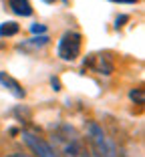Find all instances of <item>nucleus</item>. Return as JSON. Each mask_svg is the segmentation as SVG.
<instances>
[{
    "label": "nucleus",
    "instance_id": "1",
    "mask_svg": "<svg viewBox=\"0 0 145 157\" xmlns=\"http://www.w3.org/2000/svg\"><path fill=\"white\" fill-rule=\"evenodd\" d=\"M52 137H55L52 139V149L61 157H89L83 139L77 135V131L73 127L63 125Z\"/></svg>",
    "mask_w": 145,
    "mask_h": 157
},
{
    "label": "nucleus",
    "instance_id": "2",
    "mask_svg": "<svg viewBox=\"0 0 145 157\" xmlns=\"http://www.w3.org/2000/svg\"><path fill=\"white\" fill-rule=\"evenodd\" d=\"M87 137H89L93 157H121L119 147L111 141V137H107L101 125L97 123L87 125Z\"/></svg>",
    "mask_w": 145,
    "mask_h": 157
},
{
    "label": "nucleus",
    "instance_id": "3",
    "mask_svg": "<svg viewBox=\"0 0 145 157\" xmlns=\"http://www.w3.org/2000/svg\"><path fill=\"white\" fill-rule=\"evenodd\" d=\"M81 48H83V36L77 30H65L59 38V44H56V55L61 56L63 60H73L79 59Z\"/></svg>",
    "mask_w": 145,
    "mask_h": 157
},
{
    "label": "nucleus",
    "instance_id": "4",
    "mask_svg": "<svg viewBox=\"0 0 145 157\" xmlns=\"http://www.w3.org/2000/svg\"><path fill=\"white\" fill-rule=\"evenodd\" d=\"M22 139L36 157H61L55 149H52V145L48 143V141H44L42 137H38V135L32 133V131H22Z\"/></svg>",
    "mask_w": 145,
    "mask_h": 157
},
{
    "label": "nucleus",
    "instance_id": "5",
    "mask_svg": "<svg viewBox=\"0 0 145 157\" xmlns=\"http://www.w3.org/2000/svg\"><path fill=\"white\" fill-rule=\"evenodd\" d=\"M85 69H91L99 75L109 77L113 73V60L107 52H95V55H89L85 59Z\"/></svg>",
    "mask_w": 145,
    "mask_h": 157
},
{
    "label": "nucleus",
    "instance_id": "6",
    "mask_svg": "<svg viewBox=\"0 0 145 157\" xmlns=\"http://www.w3.org/2000/svg\"><path fill=\"white\" fill-rule=\"evenodd\" d=\"M48 40L51 38L47 36V34H40V36H32V38H28V40H22L16 48L22 52H28V55H32V52L40 51V48H44V46L48 44Z\"/></svg>",
    "mask_w": 145,
    "mask_h": 157
},
{
    "label": "nucleus",
    "instance_id": "7",
    "mask_svg": "<svg viewBox=\"0 0 145 157\" xmlns=\"http://www.w3.org/2000/svg\"><path fill=\"white\" fill-rule=\"evenodd\" d=\"M0 85H2L4 89H8L16 99H24V95H26V91L22 89V85H20L14 77H10L8 73H4V71H0Z\"/></svg>",
    "mask_w": 145,
    "mask_h": 157
},
{
    "label": "nucleus",
    "instance_id": "8",
    "mask_svg": "<svg viewBox=\"0 0 145 157\" xmlns=\"http://www.w3.org/2000/svg\"><path fill=\"white\" fill-rule=\"evenodd\" d=\"M8 6L14 14L18 16H30L32 14V4L30 0H8Z\"/></svg>",
    "mask_w": 145,
    "mask_h": 157
},
{
    "label": "nucleus",
    "instance_id": "9",
    "mask_svg": "<svg viewBox=\"0 0 145 157\" xmlns=\"http://www.w3.org/2000/svg\"><path fill=\"white\" fill-rule=\"evenodd\" d=\"M20 33V24L14 22V20H6V22L0 24V36L8 38V36H16Z\"/></svg>",
    "mask_w": 145,
    "mask_h": 157
},
{
    "label": "nucleus",
    "instance_id": "10",
    "mask_svg": "<svg viewBox=\"0 0 145 157\" xmlns=\"http://www.w3.org/2000/svg\"><path fill=\"white\" fill-rule=\"evenodd\" d=\"M129 99L131 101H135L137 105H143L145 99H143V89H133L131 93H129Z\"/></svg>",
    "mask_w": 145,
    "mask_h": 157
},
{
    "label": "nucleus",
    "instance_id": "11",
    "mask_svg": "<svg viewBox=\"0 0 145 157\" xmlns=\"http://www.w3.org/2000/svg\"><path fill=\"white\" fill-rule=\"evenodd\" d=\"M30 33L32 34H47V26L44 24H40V22H34V24H30Z\"/></svg>",
    "mask_w": 145,
    "mask_h": 157
},
{
    "label": "nucleus",
    "instance_id": "12",
    "mask_svg": "<svg viewBox=\"0 0 145 157\" xmlns=\"http://www.w3.org/2000/svg\"><path fill=\"white\" fill-rule=\"evenodd\" d=\"M127 20H129V16H127V14H121V16H117V18H115V28H117V30H119V28H123Z\"/></svg>",
    "mask_w": 145,
    "mask_h": 157
},
{
    "label": "nucleus",
    "instance_id": "13",
    "mask_svg": "<svg viewBox=\"0 0 145 157\" xmlns=\"http://www.w3.org/2000/svg\"><path fill=\"white\" fill-rule=\"evenodd\" d=\"M109 2H115V4H137L139 0H109Z\"/></svg>",
    "mask_w": 145,
    "mask_h": 157
},
{
    "label": "nucleus",
    "instance_id": "14",
    "mask_svg": "<svg viewBox=\"0 0 145 157\" xmlns=\"http://www.w3.org/2000/svg\"><path fill=\"white\" fill-rule=\"evenodd\" d=\"M51 85H52V89H55V91H61V81H59L56 77L51 78Z\"/></svg>",
    "mask_w": 145,
    "mask_h": 157
},
{
    "label": "nucleus",
    "instance_id": "15",
    "mask_svg": "<svg viewBox=\"0 0 145 157\" xmlns=\"http://www.w3.org/2000/svg\"><path fill=\"white\" fill-rule=\"evenodd\" d=\"M42 2H44V4H55V2H59V0H42ZM61 2H65V4H67L69 0H61Z\"/></svg>",
    "mask_w": 145,
    "mask_h": 157
},
{
    "label": "nucleus",
    "instance_id": "16",
    "mask_svg": "<svg viewBox=\"0 0 145 157\" xmlns=\"http://www.w3.org/2000/svg\"><path fill=\"white\" fill-rule=\"evenodd\" d=\"M6 157H30V155H26V153H12V155H6Z\"/></svg>",
    "mask_w": 145,
    "mask_h": 157
}]
</instances>
